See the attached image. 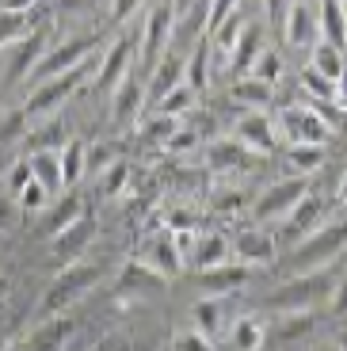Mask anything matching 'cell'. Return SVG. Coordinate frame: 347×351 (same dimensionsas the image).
I'll list each match as a JSON object with an SVG mask.
<instances>
[{
    "mask_svg": "<svg viewBox=\"0 0 347 351\" xmlns=\"http://www.w3.org/2000/svg\"><path fill=\"white\" fill-rule=\"evenodd\" d=\"M347 248V221H332V226H321L317 233L302 241V245L287 248V260L278 267V275H309V271H321V267H332L339 252Z\"/></svg>",
    "mask_w": 347,
    "mask_h": 351,
    "instance_id": "6da1fadb",
    "label": "cell"
},
{
    "mask_svg": "<svg viewBox=\"0 0 347 351\" xmlns=\"http://www.w3.org/2000/svg\"><path fill=\"white\" fill-rule=\"evenodd\" d=\"M336 287H339L336 263L309 275H294L267 298V309H275V313H313V306H321L328 294H336Z\"/></svg>",
    "mask_w": 347,
    "mask_h": 351,
    "instance_id": "7a4b0ae2",
    "label": "cell"
},
{
    "mask_svg": "<svg viewBox=\"0 0 347 351\" xmlns=\"http://www.w3.org/2000/svg\"><path fill=\"white\" fill-rule=\"evenodd\" d=\"M99 279H104V267H99V263H65V267L53 275V282L46 287V298H43V306H38V313L61 317L69 306H77L88 290H96Z\"/></svg>",
    "mask_w": 347,
    "mask_h": 351,
    "instance_id": "3957f363",
    "label": "cell"
},
{
    "mask_svg": "<svg viewBox=\"0 0 347 351\" xmlns=\"http://www.w3.org/2000/svg\"><path fill=\"white\" fill-rule=\"evenodd\" d=\"M88 73L96 77V69H92V58H88V62H80L77 69L61 73V77L43 80V84H38L35 92H31V96H27V104H23L27 123H46V119H53V114H58V107L65 104V99H69L80 84H84Z\"/></svg>",
    "mask_w": 347,
    "mask_h": 351,
    "instance_id": "277c9868",
    "label": "cell"
},
{
    "mask_svg": "<svg viewBox=\"0 0 347 351\" xmlns=\"http://www.w3.org/2000/svg\"><path fill=\"white\" fill-rule=\"evenodd\" d=\"M275 130L287 145H324L332 126L309 104H294V107H283L275 114Z\"/></svg>",
    "mask_w": 347,
    "mask_h": 351,
    "instance_id": "5b68a950",
    "label": "cell"
},
{
    "mask_svg": "<svg viewBox=\"0 0 347 351\" xmlns=\"http://www.w3.org/2000/svg\"><path fill=\"white\" fill-rule=\"evenodd\" d=\"M309 195V184H305V176H287V180H278V184L263 187L260 199H252V218L256 221H275V218H287L294 210L298 202Z\"/></svg>",
    "mask_w": 347,
    "mask_h": 351,
    "instance_id": "8992f818",
    "label": "cell"
},
{
    "mask_svg": "<svg viewBox=\"0 0 347 351\" xmlns=\"http://www.w3.org/2000/svg\"><path fill=\"white\" fill-rule=\"evenodd\" d=\"M328 221V202L321 199V195H305L302 202H298L294 210L283 218V229H278V248H294L302 245L309 233H317V229Z\"/></svg>",
    "mask_w": 347,
    "mask_h": 351,
    "instance_id": "52a82bcc",
    "label": "cell"
},
{
    "mask_svg": "<svg viewBox=\"0 0 347 351\" xmlns=\"http://www.w3.org/2000/svg\"><path fill=\"white\" fill-rule=\"evenodd\" d=\"M172 31H176L172 4H156V8L145 16V27H141V35H138V53H141V65H145V69H153V65L168 53Z\"/></svg>",
    "mask_w": 347,
    "mask_h": 351,
    "instance_id": "ba28073f",
    "label": "cell"
},
{
    "mask_svg": "<svg viewBox=\"0 0 347 351\" xmlns=\"http://www.w3.org/2000/svg\"><path fill=\"white\" fill-rule=\"evenodd\" d=\"M96 46H99V35H80V38L61 43V46H50V50H46V58L38 62V69L31 73V77H35V84H43V80H50V77H61V73H69V69H77L80 62H88V58L96 53Z\"/></svg>",
    "mask_w": 347,
    "mask_h": 351,
    "instance_id": "9c48e42d",
    "label": "cell"
},
{
    "mask_svg": "<svg viewBox=\"0 0 347 351\" xmlns=\"http://www.w3.org/2000/svg\"><path fill=\"white\" fill-rule=\"evenodd\" d=\"M283 38L287 46H317L321 43V23H317V8L309 0H290L283 12Z\"/></svg>",
    "mask_w": 347,
    "mask_h": 351,
    "instance_id": "30bf717a",
    "label": "cell"
},
{
    "mask_svg": "<svg viewBox=\"0 0 347 351\" xmlns=\"http://www.w3.org/2000/svg\"><path fill=\"white\" fill-rule=\"evenodd\" d=\"M233 138L241 141V145H248L252 153H260V157H271L278 145V130H275V119L263 111H248L237 119L233 126Z\"/></svg>",
    "mask_w": 347,
    "mask_h": 351,
    "instance_id": "8fae6325",
    "label": "cell"
},
{
    "mask_svg": "<svg viewBox=\"0 0 347 351\" xmlns=\"http://www.w3.org/2000/svg\"><path fill=\"white\" fill-rule=\"evenodd\" d=\"M96 218H92V214H80L77 221H73L69 229H61L58 237L50 241V256L53 260H61V263H77L80 256L88 252V245H92V241H96Z\"/></svg>",
    "mask_w": 347,
    "mask_h": 351,
    "instance_id": "7c38bea8",
    "label": "cell"
},
{
    "mask_svg": "<svg viewBox=\"0 0 347 351\" xmlns=\"http://www.w3.org/2000/svg\"><path fill=\"white\" fill-rule=\"evenodd\" d=\"M134 53H138V35L119 38V43H115L111 50H107V58L99 62V69H96V88H99V92H115V88H119L122 80L130 77Z\"/></svg>",
    "mask_w": 347,
    "mask_h": 351,
    "instance_id": "4fadbf2b",
    "label": "cell"
},
{
    "mask_svg": "<svg viewBox=\"0 0 347 351\" xmlns=\"http://www.w3.org/2000/svg\"><path fill=\"white\" fill-rule=\"evenodd\" d=\"M233 252L241 256L244 263H256V267H267V263H275V256H278V241H275V233H267L263 226H248V229H241L233 241Z\"/></svg>",
    "mask_w": 347,
    "mask_h": 351,
    "instance_id": "5bb4252c",
    "label": "cell"
},
{
    "mask_svg": "<svg viewBox=\"0 0 347 351\" xmlns=\"http://www.w3.org/2000/svg\"><path fill=\"white\" fill-rule=\"evenodd\" d=\"M46 50H50V27L43 23L16 46V58H12V65H8V84H19L23 77H31V73L38 69V62L46 58Z\"/></svg>",
    "mask_w": 347,
    "mask_h": 351,
    "instance_id": "9a60e30c",
    "label": "cell"
},
{
    "mask_svg": "<svg viewBox=\"0 0 347 351\" xmlns=\"http://www.w3.org/2000/svg\"><path fill=\"white\" fill-rule=\"evenodd\" d=\"M248 263H217L210 271H199V287L206 290V298H226L248 282Z\"/></svg>",
    "mask_w": 347,
    "mask_h": 351,
    "instance_id": "2e32d148",
    "label": "cell"
},
{
    "mask_svg": "<svg viewBox=\"0 0 347 351\" xmlns=\"http://www.w3.org/2000/svg\"><path fill=\"white\" fill-rule=\"evenodd\" d=\"M115 287H119L122 294H153V290H165L168 279L160 271H153L145 260H126Z\"/></svg>",
    "mask_w": 347,
    "mask_h": 351,
    "instance_id": "e0dca14e",
    "label": "cell"
},
{
    "mask_svg": "<svg viewBox=\"0 0 347 351\" xmlns=\"http://www.w3.org/2000/svg\"><path fill=\"white\" fill-rule=\"evenodd\" d=\"M229 252H233V245H229L226 233L202 229L199 241H195V248H191V256H187V263H191L195 271H210V267H217V263H229Z\"/></svg>",
    "mask_w": 347,
    "mask_h": 351,
    "instance_id": "ac0fdd59",
    "label": "cell"
},
{
    "mask_svg": "<svg viewBox=\"0 0 347 351\" xmlns=\"http://www.w3.org/2000/svg\"><path fill=\"white\" fill-rule=\"evenodd\" d=\"M141 104H145V84L138 77H126L119 88H115V99H111V119L115 126H130L138 119Z\"/></svg>",
    "mask_w": 347,
    "mask_h": 351,
    "instance_id": "d6986e66",
    "label": "cell"
},
{
    "mask_svg": "<svg viewBox=\"0 0 347 351\" xmlns=\"http://www.w3.org/2000/svg\"><path fill=\"white\" fill-rule=\"evenodd\" d=\"M317 23H321V43L347 50V8L344 0H321L317 4Z\"/></svg>",
    "mask_w": 347,
    "mask_h": 351,
    "instance_id": "ffe728a7",
    "label": "cell"
},
{
    "mask_svg": "<svg viewBox=\"0 0 347 351\" xmlns=\"http://www.w3.org/2000/svg\"><path fill=\"white\" fill-rule=\"evenodd\" d=\"M183 65H187V58H180V53H165V58L153 65V80H149L145 96L165 99L172 88H180L183 84Z\"/></svg>",
    "mask_w": 347,
    "mask_h": 351,
    "instance_id": "44dd1931",
    "label": "cell"
},
{
    "mask_svg": "<svg viewBox=\"0 0 347 351\" xmlns=\"http://www.w3.org/2000/svg\"><path fill=\"white\" fill-rule=\"evenodd\" d=\"M260 160V153H252L237 138H222L210 145V168H256Z\"/></svg>",
    "mask_w": 347,
    "mask_h": 351,
    "instance_id": "7402d4cb",
    "label": "cell"
},
{
    "mask_svg": "<svg viewBox=\"0 0 347 351\" xmlns=\"http://www.w3.org/2000/svg\"><path fill=\"white\" fill-rule=\"evenodd\" d=\"M84 214V202H80V195H65L61 202H53L50 206V214L43 218V226H38V237H46V241H53L61 233V229H69L73 221Z\"/></svg>",
    "mask_w": 347,
    "mask_h": 351,
    "instance_id": "603a6c76",
    "label": "cell"
},
{
    "mask_svg": "<svg viewBox=\"0 0 347 351\" xmlns=\"http://www.w3.org/2000/svg\"><path fill=\"white\" fill-rule=\"evenodd\" d=\"M263 53V31L260 27H244V35H241V43H237V50L229 53V73H233V80L237 77H248V69L256 65V58Z\"/></svg>",
    "mask_w": 347,
    "mask_h": 351,
    "instance_id": "cb8c5ba5",
    "label": "cell"
},
{
    "mask_svg": "<svg viewBox=\"0 0 347 351\" xmlns=\"http://www.w3.org/2000/svg\"><path fill=\"white\" fill-rule=\"evenodd\" d=\"M69 336H73V321L61 313V317H53V321H43V325L31 332L27 351H61Z\"/></svg>",
    "mask_w": 347,
    "mask_h": 351,
    "instance_id": "d4e9b609",
    "label": "cell"
},
{
    "mask_svg": "<svg viewBox=\"0 0 347 351\" xmlns=\"http://www.w3.org/2000/svg\"><path fill=\"white\" fill-rule=\"evenodd\" d=\"M27 149L31 153H61L65 149V123H61L58 114L38 123L35 130L27 134Z\"/></svg>",
    "mask_w": 347,
    "mask_h": 351,
    "instance_id": "484cf974",
    "label": "cell"
},
{
    "mask_svg": "<svg viewBox=\"0 0 347 351\" xmlns=\"http://www.w3.org/2000/svg\"><path fill=\"white\" fill-rule=\"evenodd\" d=\"M263 340H267V325H263L260 317H241L229 328V348L233 351H260Z\"/></svg>",
    "mask_w": 347,
    "mask_h": 351,
    "instance_id": "4316f807",
    "label": "cell"
},
{
    "mask_svg": "<svg viewBox=\"0 0 347 351\" xmlns=\"http://www.w3.org/2000/svg\"><path fill=\"white\" fill-rule=\"evenodd\" d=\"M309 65H313L317 73H321V77H328L332 84H344V77H347L344 50H336V46H328V43H317V46H313Z\"/></svg>",
    "mask_w": 347,
    "mask_h": 351,
    "instance_id": "83f0119b",
    "label": "cell"
},
{
    "mask_svg": "<svg viewBox=\"0 0 347 351\" xmlns=\"http://www.w3.org/2000/svg\"><path fill=\"white\" fill-rule=\"evenodd\" d=\"M35 16L31 12H0V50L19 46L31 31H35Z\"/></svg>",
    "mask_w": 347,
    "mask_h": 351,
    "instance_id": "f1b7e54d",
    "label": "cell"
},
{
    "mask_svg": "<svg viewBox=\"0 0 347 351\" xmlns=\"http://www.w3.org/2000/svg\"><path fill=\"white\" fill-rule=\"evenodd\" d=\"M27 165H31V180L43 184L50 195H58L61 187H65V184H61V157H58V153H31Z\"/></svg>",
    "mask_w": 347,
    "mask_h": 351,
    "instance_id": "f546056e",
    "label": "cell"
},
{
    "mask_svg": "<svg viewBox=\"0 0 347 351\" xmlns=\"http://www.w3.org/2000/svg\"><path fill=\"white\" fill-rule=\"evenodd\" d=\"M229 99H233V104H244V107H267L271 99H275V88L260 84L256 77H237L233 84H229Z\"/></svg>",
    "mask_w": 347,
    "mask_h": 351,
    "instance_id": "4dcf8cb0",
    "label": "cell"
},
{
    "mask_svg": "<svg viewBox=\"0 0 347 351\" xmlns=\"http://www.w3.org/2000/svg\"><path fill=\"white\" fill-rule=\"evenodd\" d=\"M145 263L153 267V271H160L165 279L180 275V267H183L180 252H176V245H172V237H153V241H149V260Z\"/></svg>",
    "mask_w": 347,
    "mask_h": 351,
    "instance_id": "1f68e13d",
    "label": "cell"
},
{
    "mask_svg": "<svg viewBox=\"0 0 347 351\" xmlns=\"http://www.w3.org/2000/svg\"><path fill=\"white\" fill-rule=\"evenodd\" d=\"M183 84L191 88L195 96H199V92H206V84H210V43H195V50H191V58H187V65H183Z\"/></svg>",
    "mask_w": 347,
    "mask_h": 351,
    "instance_id": "d6a6232c",
    "label": "cell"
},
{
    "mask_svg": "<svg viewBox=\"0 0 347 351\" xmlns=\"http://www.w3.org/2000/svg\"><path fill=\"white\" fill-rule=\"evenodd\" d=\"M58 157H61V184L73 187L80 176L88 172V145L73 138V141H65V149H61Z\"/></svg>",
    "mask_w": 347,
    "mask_h": 351,
    "instance_id": "836d02e7",
    "label": "cell"
},
{
    "mask_svg": "<svg viewBox=\"0 0 347 351\" xmlns=\"http://www.w3.org/2000/svg\"><path fill=\"white\" fill-rule=\"evenodd\" d=\"M195 321H199V332L206 336V340L217 332H226V306H222V298L195 302Z\"/></svg>",
    "mask_w": 347,
    "mask_h": 351,
    "instance_id": "e575fe53",
    "label": "cell"
},
{
    "mask_svg": "<svg viewBox=\"0 0 347 351\" xmlns=\"http://www.w3.org/2000/svg\"><path fill=\"white\" fill-rule=\"evenodd\" d=\"M287 160L298 176H309V172H317V168H324L328 149H324V145H287Z\"/></svg>",
    "mask_w": 347,
    "mask_h": 351,
    "instance_id": "d590c367",
    "label": "cell"
},
{
    "mask_svg": "<svg viewBox=\"0 0 347 351\" xmlns=\"http://www.w3.org/2000/svg\"><path fill=\"white\" fill-rule=\"evenodd\" d=\"M244 27H248L244 12H233V16H229L226 23L217 27V31H210V35H214V50H217V53H226V58H229V53L237 50V43H241Z\"/></svg>",
    "mask_w": 347,
    "mask_h": 351,
    "instance_id": "8d00e7d4",
    "label": "cell"
},
{
    "mask_svg": "<svg viewBox=\"0 0 347 351\" xmlns=\"http://www.w3.org/2000/svg\"><path fill=\"white\" fill-rule=\"evenodd\" d=\"M302 88H305V96L309 99H321V104H336L339 99V84H332L328 77H321L313 65L302 69Z\"/></svg>",
    "mask_w": 347,
    "mask_h": 351,
    "instance_id": "74e56055",
    "label": "cell"
},
{
    "mask_svg": "<svg viewBox=\"0 0 347 351\" xmlns=\"http://www.w3.org/2000/svg\"><path fill=\"white\" fill-rule=\"evenodd\" d=\"M283 53H275V50H263L260 58H256V65L248 69V77H256L260 84H267V88H275L278 80H283Z\"/></svg>",
    "mask_w": 347,
    "mask_h": 351,
    "instance_id": "f35d334b",
    "label": "cell"
},
{
    "mask_svg": "<svg viewBox=\"0 0 347 351\" xmlns=\"http://www.w3.org/2000/svg\"><path fill=\"white\" fill-rule=\"evenodd\" d=\"M191 104H195V92L187 84H180V88H172L165 99H156V111L172 114V119H183V114L191 111Z\"/></svg>",
    "mask_w": 347,
    "mask_h": 351,
    "instance_id": "ab89813d",
    "label": "cell"
},
{
    "mask_svg": "<svg viewBox=\"0 0 347 351\" xmlns=\"http://www.w3.org/2000/svg\"><path fill=\"white\" fill-rule=\"evenodd\" d=\"M313 325H317L313 313H283L275 332H278V340H302V336L313 332Z\"/></svg>",
    "mask_w": 347,
    "mask_h": 351,
    "instance_id": "60d3db41",
    "label": "cell"
},
{
    "mask_svg": "<svg viewBox=\"0 0 347 351\" xmlns=\"http://www.w3.org/2000/svg\"><path fill=\"white\" fill-rule=\"evenodd\" d=\"M126 184H130V165L126 160H115L111 168L99 172V195H107V199H115Z\"/></svg>",
    "mask_w": 347,
    "mask_h": 351,
    "instance_id": "b9f144b4",
    "label": "cell"
},
{
    "mask_svg": "<svg viewBox=\"0 0 347 351\" xmlns=\"http://www.w3.org/2000/svg\"><path fill=\"white\" fill-rule=\"evenodd\" d=\"M183 126V119H172V114H160L156 111L153 119H145L141 123V138H149V141H168L176 130Z\"/></svg>",
    "mask_w": 347,
    "mask_h": 351,
    "instance_id": "7bdbcfd3",
    "label": "cell"
},
{
    "mask_svg": "<svg viewBox=\"0 0 347 351\" xmlns=\"http://www.w3.org/2000/svg\"><path fill=\"white\" fill-rule=\"evenodd\" d=\"M46 199H50V191H46L43 184H35V180H31V184H27L23 191L16 195V206H19V210H27V214H31V210H43V206H46Z\"/></svg>",
    "mask_w": 347,
    "mask_h": 351,
    "instance_id": "ee69618b",
    "label": "cell"
},
{
    "mask_svg": "<svg viewBox=\"0 0 347 351\" xmlns=\"http://www.w3.org/2000/svg\"><path fill=\"white\" fill-rule=\"evenodd\" d=\"M244 206H248V195L244 191H222V195H214V202H210L214 214H237V210H244Z\"/></svg>",
    "mask_w": 347,
    "mask_h": 351,
    "instance_id": "f6af8a7d",
    "label": "cell"
},
{
    "mask_svg": "<svg viewBox=\"0 0 347 351\" xmlns=\"http://www.w3.org/2000/svg\"><path fill=\"white\" fill-rule=\"evenodd\" d=\"M115 160H119V149H115V145H107V141H99V145H92V149H88V168H92V172H104V168H111Z\"/></svg>",
    "mask_w": 347,
    "mask_h": 351,
    "instance_id": "bcb514c9",
    "label": "cell"
},
{
    "mask_svg": "<svg viewBox=\"0 0 347 351\" xmlns=\"http://www.w3.org/2000/svg\"><path fill=\"white\" fill-rule=\"evenodd\" d=\"M233 12H237V0H210V8H206V31H217V27L226 23Z\"/></svg>",
    "mask_w": 347,
    "mask_h": 351,
    "instance_id": "7dc6e473",
    "label": "cell"
},
{
    "mask_svg": "<svg viewBox=\"0 0 347 351\" xmlns=\"http://www.w3.org/2000/svg\"><path fill=\"white\" fill-rule=\"evenodd\" d=\"M176 351H214V343L202 332H183V336H176Z\"/></svg>",
    "mask_w": 347,
    "mask_h": 351,
    "instance_id": "c3c4849f",
    "label": "cell"
},
{
    "mask_svg": "<svg viewBox=\"0 0 347 351\" xmlns=\"http://www.w3.org/2000/svg\"><path fill=\"white\" fill-rule=\"evenodd\" d=\"M23 130H27V114H23V111H16V114L8 119V123L0 126V145H4V141H12L16 134H23Z\"/></svg>",
    "mask_w": 347,
    "mask_h": 351,
    "instance_id": "681fc988",
    "label": "cell"
},
{
    "mask_svg": "<svg viewBox=\"0 0 347 351\" xmlns=\"http://www.w3.org/2000/svg\"><path fill=\"white\" fill-rule=\"evenodd\" d=\"M27 184H31V165H12V172H8V187L19 195Z\"/></svg>",
    "mask_w": 347,
    "mask_h": 351,
    "instance_id": "f907efd6",
    "label": "cell"
},
{
    "mask_svg": "<svg viewBox=\"0 0 347 351\" xmlns=\"http://www.w3.org/2000/svg\"><path fill=\"white\" fill-rule=\"evenodd\" d=\"M195 141H199V134H195V130H183V126H180V130H176L172 138H168V149H172V153H180V149H191Z\"/></svg>",
    "mask_w": 347,
    "mask_h": 351,
    "instance_id": "816d5d0a",
    "label": "cell"
},
{
    "mask_svg": "<svg viewBox=\"0 0 347 351\" xmlns=\"http://www.w3.org/2000/svg\"><path fill=\"white\" fill-rule=\"evenodd\" d=\"M138 8H141V0H115V4H111V16H115V19H130Z\"/></svg>",
    "mask_w": 347,
    "mask_h": 351,
    "instance_id": "f5cc1de1",
    "label": "cell"
},
{
    "mask_svg": "<svg viewBox=\"0 0 347 351\" xmlns=\"http://www.w3.org/2000/svg\"><path fill=\"white\" fill-rule=\"evenodd\" d=\"M16 210L19 206L12 199H0V226H12V221H16Z\"/></svg>",
    "mask_w": 347,
    "mask_h": 351,
    "instance_id": "db71d44e",
    "label": "cell"
},
{
    "mask_svg": "<svg viewBox=\"0 0 347 351\" xmlns=\"http://www.w3.org/2000/svg\"><path fill=\"white\" fill-rule=\"evenodd\" d=\"M35 0H0V12H31Z\"/></svg>",
    "mask_w": 347,
    "mask_h": 351,
    "instance_id": "11a10c76",
    "label": "cell"
},
{
    "mask_svg": "<svg viewBox=\"0 0 347 351\" xmlns=\"http://www.w3.org/2000/svg\"><path fill=\"white\" fill-rule=\"evenodd\" d=\"M332 306H336V313H347V279H339V287H336V298H332Z\"/></svg>",
    "mask_w": 347,
    "mask_h": 351,
    "instance_id": "9f6ffc18",
    "label": "cell"
},
{
    "mask_svg": "<svg viewBox=\"0 0 347 351\" xmlns=\"http://www.w3.org/2000/svg\"><path fill=\"white\" fill-rule=\"evenodd\" d=\"M267 12H271V19H278V23H283V12H287V0H267Z\"/></svg>",
    "mask_w": 347,
    "mask_h": 351,
    "instance_id": "6f0895ef",
    "label": "cell"
},
{
    "mask_svg": "<svg viewBox=\"0 0 347 351\" xmlns=\"http://www.w3.org/2000/svg\"><path fill=\"white\" fill-rule=\"evenodd\" d=\"M12 332H16V325H0V351L12 348Z\"/></svg>",
    "mask_w": 347,
    "mask_h": 351,
    "instance_id": "680465c9",
    "label": "cell"
},
{
    "mask_svg": "<svg viewBox=\"0 0 347 351\" xmlns=\"http://www.w3.org/2000/svg\"><path fill=\"white\" fill-rule=\"evenodd\" d=\"M313 351H344V348H339V343H317Z\"/></svg>",
    "mask_w": 347,
    "mask_h": 351,
    "instance_id": "91938a15",
    "label": "cell"
},
{
    "mask_svg": "<svg viewBox=\"0 0 347 351\" xmlns=\"http://www.w3.org/2000/svg\"><path fill=\"white\" fill-rule=\"evenodd\" d=\"M339 199L347 202V172H344V180H339Z\"/></svg>",
    "mask_w": 347,
    "mask_h": 351,
    "instance_id": "94428289",
    "label": "cell"
},
{
    "mask_svg": "<svg viewBox=\"0 0 347 351\" xmlns=\"http://www.w3.org/2000/svg\"><path fill=\"white\" fill-rule=\"evenodd\" d=\"M0 168H4V153H0Z\"/></svg>",
    "mask_w": 347,
    "mask_h": 351,
    "instance_id": "6125c7cd",
    "label": "cell"
}]
</instances>
